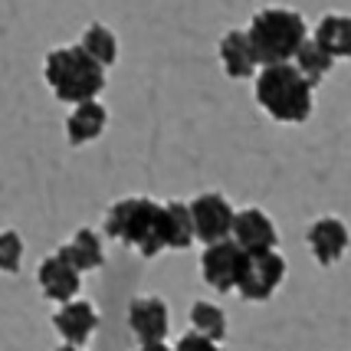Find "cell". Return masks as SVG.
I'll list each match as a JSON object with an SVG mask.
<instances>
[{"label": "cell", "instance_id": "2e32d148", "mask_svg": "<svg viewBox=\"0 0 351 351\" xmlns=\"http://www.w3.org/2000/svg\"><path fill=\"white\" fill-rule=\"evenodd\" d=\"M56 253L66 256L79 273H92V269H99V266L106 263V256H102V240H99L92 230H76V237H73L69 243H62Z\"/></svg>", "mask_w": 351, "mask_h": 351}, {"label": "cell", "instance_id": "6da1fadb", "mask_svg": "<svg viewBox=\"0 0 351 351\" xmlns=\"http://www.w3.org/2000/svg\"><path fill=\"white\" fill-rule=\"evenodd\" d=\"M312 82H308L295 62H273L263 66L256 76V102L260 108L282 125H302L312 115Z\"/></svg>", "mask_w": 351, "mask_h": 351}, {"label": "cell", "instance_id": "8fae6325", "mask_svg": "<svg viewBox=\"0 0 351 351\" xmlns=\"http://www.w3.org/2000/svg\"><path fill=\"white\" fill-rule=\"evenodd\" d=\"M168 306L158 295H145L128 306V328L135 332L138 341H165L168 338Z\"/></svg>", "mask_w": 351, "mask_h": 351}, {"label": "cell", "instance_id": "cb8c5ba5", "mask_svg": "<svg viewBox=\"0 0 351 351\" xmlns=\"http://www.w3.org/2000/svg\"><path fill=\"white\" fill-rule=\"evenodd\" d=\"M60 351H82V345H69V341H66V345H62Z\"/></svg>", "mask_w": 351, "mask_h": 351}, {"label": "cell", "instance_id": "7402d4cb", "mask_svg": "<svg viewBox=\"0 0 351 351\" xmlns=\"http://www.w3.org/2000/svg\"><path fill=\"white\" fill-rule=\"evenodd\" d=\"M174 351H220V341H210L207 335H200V332H191V335H184Z\"/></svg>", "mask_w": 351, "mask_h": 351}, {"label": "cell", "instance_id": "ffe728a7", "mask_svg": "<svg viewBox=\"0 0 351 351\" xmlns=\"http://www.w3.org/2000/svg\"><path fill=\"white\" fill-rule=\"evenodd\" d=\"M191 322H194V332L207 335L210 341H223V338H227V315H223L220 306L194 302V306H191Z\"/></svg>", "mask_w": 351, "mask_h": 351}, {"label": "cell", "instance_id": "44dd1931", "mask_svg": "<svg viewBox=\"0 0 351 351\" xmlns=\"http://www.w3.org/2000/svg\"><path fill=\"white\" fill-rule=\"evenodd\" d=\"M20 263H23V240L16 230H3L0 233V273H20Z\"/></svg>", "mask_w": 351, "mask_h": 351}, {"label": "cell", "instance_id": "3957f363", "mask_svg": "<svg viewBox=\"0 0 351 351\" xmlns=\"http://www.w3.org/2000/svg\"><path fill=\"white\" fill-rule=\"evenodd\" d=\"M46 86L60 102H86V99H99V92L106 89V66L92 60L82 46H60L53 49L43 62Z\"/></svg>", "mask_w": 351, "mask_h": 351}, {"label": "cell", "instance_id": "603a6c76", "mask_svg": "<svg viewBox=\"0 0 351 351\" xmlns=\"http://www.w3.org/2000/svg\"><path fill=\"white\" fill-rule=\"evenodd\" d=\"M138 351H174V348H168L165 341H141V348Z\"/></svg>", "mask_w": 351, "mask_h": 351}, {"label": "cell", "instance_id": "ba28073f", "mask_svg": "<svg viewBox=\"0 0 351 351\" xmlns=\"http://www.w3.org/2000/svg\"><path fill=\"white\" fill-rule=\"evenodd\" d=\"M36 282H40V292H43L49 302H69V299H76L79 295V286H82V273H79L73 263L60 256V253H53V256H46L40 263V269H36Z\"/></svg>", "mask_w": 351, "mask_h": 351}, {"label": "cell", "instance_id": "9c48e42d", "mask_svg": "<svg viewBox=\"0 0 351 351\" xmlns=\"http://www.w3.org/2000/svg\"><path fill=\"white\" fill-rule=\"evenodd\" d=\"M230 237L237 240V246H240L243 253L276 250V240H279V237H276V223L263 214V210H256V207L233 214V230H230Z\"/></svg>", "mask_w": 351, "mask_h": 351}, {"label": "cell", "instance_id": "5bb4252c", "mask_svg": "<svg viewBox=\"0 0 351 351\" xmlns=\"http://www.w3.org/2000/svg\"><path fill=\"white\" fill-rule=\"evenodd\" d=\"M220 62H223V73L230 79H250L256 76V53H253V43L246 30H230L223 33L220 40Z\"/></svg>", "mask_w": 351, "mask_h": 351}, {"label": "cell", "instance_id": "277c9868", "mask_svg": "<svg viewBox=\"0 0 351 351\" xmlns=\"http://www.w3.org/2000/svg\"><path fill=\"white\" fill-rule=\"evenodd\" d=\"M246 36L253 43L256 62L273 66V62H292L295 49L308 40V27L302 14L286 10V7H266L260 14H253Z\"/></svg>", "mask_w": 351, "mask_h": 351}, {"label": "cell", "instance_id": "7a4b0ae2", "mask_svg": "<svg viewBox=\"0 0 351 351\" xmlns=\"http://www.w3.org/2000/svg\"><path fill=\"white\" fill-rule=\"evenodd\" d=\"M106 237L119 240V243L138 250L145 260H154L158 253H165V207L154 204L152 197H125L112 204L106 214Z\"/></svg>", "mask_w": 351, "mask_h": 351}, {"label": "cell", "instance_id": "7c38bea8", "mask_svg": "<svg viewBox=\"0 0 351 351\" xmlns=\"http://www.w3.org/2000/svg\"><path fill=\"white\" fill-rule=\"evenodd\" d=\"M53 325L69 345H86L92 338V332L99 328V312L92 302H82V299H69L62 302L60 312L53 315Z\"/></svg>", "mask_w": 351, "mask_h": 351}, {"label": "cell", "instance_id": "ac0fdd59", "mask_svg": "<svg viewBox=\"0 0 351 351\" xmlns=\"http://www.w3.org/2000/svg\"><path fill=\"white\" fill-rule=\"evenodd\" d=\"M292 62H295V69H299L312 86H319L322 79L332 73V66H335V60H332V56H328L315 40H306V43L299 46V49H295V56H292Z\"/></svg>", "mask_w": 351, "mask_h": 351}, {"label": "cell", "instance_id": "4fadbf2b", "mask_svg": "<svg viewBox=\"0 0 351 351\" xmlns=\"http://www.w3.org/2000/svg\"><path fill=\"white\" fill-rule=\"evenodd\" d=\"M108 125V112L102 102H95V99H86V102H76L73 112H69V119H66V138H69V145H89L95 138L106 132Z\"/></svg>", "mask_w": 351, "mask_h": 351}, {"label": "cell", "instance_id": "52a82bcc", "mask_svg": "<svg viewBox=\"0 0 351 351\" xmlns=\"http://www.w3.org/2000/svg\"><path fill=\"white\" fill-rule=\"evenodd\" d=\"M191 220H194V237L200 243H217L227 240L233 230V207L223 194H200L191 204Z\"/></svg>", "mask_w": 351, "mask_h": 351}, {"label": "cell", "instance_id": "8992f818", "mask_svg": "<svg viewBox=\"0 0 351 351\" xmlns=\"http://www.w3.org/2000/svg\"><path fill=\"white\" fill-rule=\"evenodd\" d=\"M286 279V260L276 250H263V253H246V269L237 292L246 302H266L273 299L279 282Z\"/></svg>", "mask_w": 351, "mask_h": 351}, {"label": "cell", "instance_id": "e0dca14e", "mask_svg": "<svg viewBox=\"0 0 351 351\" xmlns=\"http://www.w3.org/2000/svg\"><path fill=\"white\" fill-rule=\"evenodd\" d=\"M161 207H165V243H168V250H191V243L197 240L194 237L191 207L178 204V200H168Z\"/></svg>", "mask_w": 351, "mask_h": 351}, {"label": "cell", "instance_id": "d6986e66", "mask_svg": "<svg viewBox=\"0 0 351 351\" xmlns=\"http://www.w3.org/2000/svg\"><path fill=\"white\" fill-rule=\"evenodd\" d=\"M79 46H82L99 66H106V69L119 60V40H115V33L108 30V27H102V23H92L89 30L82 33Z\"/></svg>", "mask_w": 351, "mask_h": 351}, {"label": "cell", "instance_id": "9a60e30c", "mask_svg": "<svg viewBox=\"0 0 351 351\" xmlns=\"http://www.w3.org/2000/svg\"><path fill=\"white\" fill-rule=\"evenodd\" d=\"M312 40H315L332 60H351V16H345V14L322 16Z\"/></svg>", "mask_w": 351, "mask_h": 351}, {"label": "cell", "instance_id": "5b68a950", "mask_svg": "<svg viewBox=\"0 0 351 351\" xmlns=\"http://www.w3.org/2000/svg\"><path fill=\"white\" fill-rule=\"evenodd\" d=\"M246 269V253L237 246L233 237L207 243L204 256H200V276L207 286H214L217 292H233L243 279Z\"/></svg>", "mask_w": 351, "mask_h": 351}, {"label": "cell", "instance_id": "30bf717a", "mask_svg": "<svg viewBox=\"0 0 351 351\" xmlns=\"http://www.w3.org/2000/svg\"><path fill=\"white\" fill-rule=\"evenodd\" d=\"M306 240H308L312 256H315L322 266H332V263H338L345 256V250H348V243H351V233L338 217H322V220H315V223L308 227Z\"/></svg>", "mask_w": 351, "mask_h": 351}]
</instances>
